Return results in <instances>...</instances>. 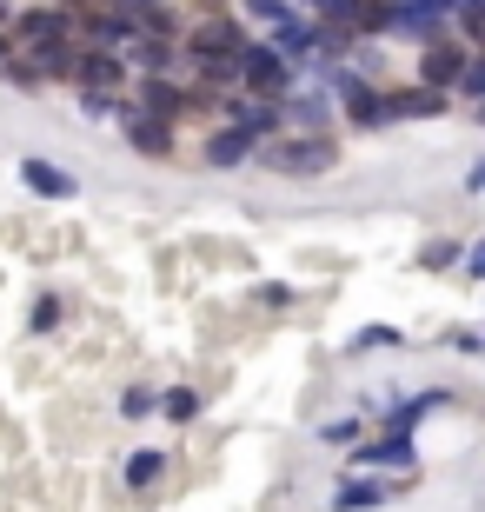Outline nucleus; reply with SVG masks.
<instances>
[{"instance_id": "1", "label": "nucleus", "mask_w": 485, "mask_h": 512, "mask_svg": "<svg viewBox=\"0 0 485 512\" xmlns=\"http://www.w3.org/2000/svg\"><path fill=\"white\" fill-rule=\"evenodd\" d=\"M253 160H260L266 173H286V180H313V173H333L339 167V140L333 133H280V140H260L253 147Z\"/></svg>"}, {"instance_id": "2", "label": "nucleus", "mask_w": 485, "mask_h": 512, "mask_svg": "<svg viewBox=\"0 0 485 512\" xmlns=\"http://www.w3.org/2000/svg\"><path fill=\"white\" fill-rule=\"evenodd\" d=\"M240 94H260V100L293 94V60L273 40H246L240 47Z\"/></svg>"}, {"instance_id": "3", "label": "nucleus", "mask_w": 485, "mask_h": 512, "mask_svg": "<svg viewBox=\"0 0 485 512\" xmlns=\"http://www.w3.org/2000/svg\"><path fill=\"white\" fill-rule=\"evenodd\" d=\"M326 87H333V100L346 107L353 127H386V87H373L353 67H333V60H326Z\"/></svg>"}, {"instance_id": "4", "label": "nucleus", "mask_w": 485, "mask_h": 512, "mask_svg": "<svg viewBox=\"0 0 485 512\" xmlns=\"http://www.w3.org/2000/svg\"><path fill=\"white\" fill-rule=\"evenodd\" d=\"M459 74H466V47L452 34H432L426 60H419V80H426V87H459Z\"/></svg>"}, {"instance_id": "5", "label": "nucleus", "mask_w": 485, "mask_h": 512, "mask_svg": "<svg viewBox=\"0 0 485 512\" xmlns=\"http://www.w3.org/2000/svg\"><path fill=\"white\" fill-rule=\"evenodd\" d=\"M246 34H240V20H206V27H193L187 34V54L193 60H240Z\"/></svg>"}, {"instance_id": "6", "label": "nucleus", "mask_w": 485, "mask_h": 512, "mask_svg": "<svg viewBox=\"0 0 485 512\" xmlns=\"http://www.w3.org/2000/svg\"><path fill=\"white\" fill-rule=\"evenodd\" d=\"M74 80L87 94H107V87H127V54H113V47H94V54L74 60Z\"/></svg>"}, {"instance_id": "7", "label": "nucleus", "mask_w": 485, "mask_h": 512, "mask_svg": "<svg viewBox=\"0 0 485 512\" xmlns=\"http://www.w3.org/2000/svg\"><path fill=\"white\" fill-rule=\"evenodd\" d=\"M20 187L40 193V200H74L80 180L67 167H54V160H34V153H27V160H20Z\"/></svg>"}, {"instance_id": "8", "label": "nucleus", "mask_w": 485, "mask_h": 512, "mask_svg": "<svg viewBox=\"0 0 485 512\" xmlns=\"http://www.w3.org/2000/svg\"><path fill=\"white\" fill-rule=\"evenodd\" d=\"M412 459H419V446H412V433H379L373 446H359V453H353V466H379V473L392 466V473H406Z\"/></svg>"}, {"instance_id": "9", "label": "nucleus", "mask_w": 485, "mask_h": 512, "mask_svg": "<svg viewBox=\"0 0 485 512\" xmlns=\"http://www.w3.org/2000/svg\"><path fill=\"white\" fill-rule=\"evenodd\" d=\"M266 133H253V127H240V120H226L213 140H206V160L213 167H240V160H253V147H260Z\"/></svg>"}, {"instance_id": "10", "label": "nucleus", "mask_w": 485, "mask_h": 512, "mask_svg": "<svg viewBox=\"0 0 485 512\" xmlns=\"http://www.w3.org/2000/svg\"><path fill=\"white\" fill-rule=\"evenodd\" d=\"M80 34L94 40V47H113V54H120V47H127V40L140 34V20H133V14H120V7H100V14H87V20H80Z\"/></svg>"}, {"instance_id": "11", "label": "nucleus", "mask_w": 485, "mask_h": 512, "mask_svg": "<svg viewBox=\"0 0 485 512\" xmlns=\"http://www.w3.org/2000/svg\"><path fill=\"white\" fill-rule=\"evenodd\" d=\"M120 120H127V140H133V153H147V160H160V153H173V127L167 120H140V114H127L120 107Z\"/></svg>"}, {"instance_id": "12", "label": "nucleus", "mask_w": 485, "mask_h": 512, "mask_svg": "<svg viewBox=\"0 0 485 512\" xmlns=\"http://www.w3.org/2000/svg\"><path fill=\"white\" fill-rule=\"evenodd\" d=\"M419 114H446V94L419 80V94H386V120H419Z\"/></svg>"}, {"instance_id": "13", "label": "nucleus", "mask_w": 485, "mask_h": 512, "mask_svg": "<svg viewBox=\"0 0 485 512\" xmlns=\"http://www.w3.org/2000/svg\"><path fill=\"white\" fill-rule=\"evenodd\" d=\"M273 114L299 120V127H319V120L333 114V94H280V100H273Z\"/></svg>"}, {"instance_id": "14", "label": "nucleus", "mask_w": 485, "mask_h": 512, "mask_svg": "<svg viewBox=\"0 0 485 512\" xmlns=\"http://www.w3.org/2000/svg\"><path fill=\"white\" fill-rule=\"evenodd\" d=\"M439 406H452V393H412L406 406H392L386 413V433H412L426 413H439Z\"/></svg>"}, {"instance_id": "15", "label": "nucleus", "mask_w": 485, "mask_h": 512, "mask_svg": "<svg viewBox=\"0 0 485 512\" xmlns=\"http://www.w3.org/2000/svg\"><path fill=\"white\" fill-rule=\"evenodd\" d=\"M379 506H386V486L379 479H346L333 493V512H379Z\"/></svg>"}, {"instance_id": "16", "label": "nucleus", "mask_w": 485, "mask_h": 512, "mask_svg": "<svg viewBox=\"0 0 485 512\" xmlns=\"http://www.w3.org/2000/svg\"><path fill=\"white\" fill-rule=\"evenodd\" d=\"M120 54H127V67H147V74H167V67H173V47H167V40H140V34H133Z\"/></svg>"}, {"instance_id": "17", "label": "nucleus", "mask_w": 485, "mask_h": 512, "mask_svg": "<svg viewBox=\"0 0 485 512\" xmlns=\"http://www.w3.org/2000/svg\"><path fill=\"white\" fill-rule=\"evenodd\" d=\"M140 87H147V94H140V100H147V114H153V120H173V114H180V107H187V100L173 94V80H160V74H147V80H140Z\"/></svg>"}, {"instance_id": "18", "label": "nucleus", "mask_w": 485, "mask_h": 512, "mask_svg": "<svg viewBox=\"0 0 485 512\" xmlns=\"http://www.w3.org/2000/svg\"><path fill=\"white\" fill-rule=\"evenodd\" d=\"M160 413H167L173 426H187V419L200 413V393H193V386H167V393H160Z\"/></svg>"}, {"instance_id": "19", "label": "nucleus", "mask_w": 485, "mask_h": 512, "mask_svg": "<svg viewBox=\"0 0 485 512\" xmlns=\"http://www.w3.org/2000/svg\"><path fill=\"white\" fill-rule=\"evenodd\" d=\"M160 473H167V453H133V459H127V473H120V479H127L133 493H140V486H153Z\"/></svg>"}, {"instance_id": "20", "label": "nucleus", "mask_w": 485, "mask_h": 512, "mask_svg": "<svg viewBox=\"0 0 485 512\" xmlns=\"http://www.w3.org/2000/svg\"><path fill=\"white\" fill-rule=\"evenodd\" d=\"M379 346L392 353V346H399V326H359L353 340H346V353H379Z\"/></svg>"}, {"instance_id": "21", "label": "nucleus", "mask_w": 485, "mask_h": 512, "mask_svg": "<svg viewBox=\"0 0 485 512\" xmlns=\"http://www.w3.org/2000/svg\"><path fill=\"white\" fill-rule=\"evenodd\" d=\"M466 253H459V240H432V247H419V266L426 273H446V266H459Z\"/></svg>"}, {"instance_id": "22", "label": "nucleus", "mask_w": 485, "mask_h": 512, "mask_svg": "<svg viewBox=\"0 0 485 512\" xmlns=\"http://www.w3.org/2000/svg\"><path fill=\"white\" fill-rule=\"evenodd\" d=\"M246 14L266 20V27H280V20H293V14H299V0H246Z\"/></svg>"}, {"instance_id": "23", "label": "nucleus", "mask_w": 485, "mask_h": 512, "mask_svg": "<svg viewBox=\"0 0 485 512\" xmlns=\"http://www.w3.org/2000/svg\"><path fill=\"white\" fill-rule=\"evenodd\" d=\"M359 7H366V0H319V20H333V27H359Z\"/></svg>"}, {"instance_id": "24", "label": "nucleus", "mask_w": 485, "mask_h": 512, "mask_svg": "<svg viewBox=\"0 0 485 512\" xmlns=\"http://www.w3.org/2000/svg\"><path fill=\"white\" fill-rule=\"evenodd\" d=\"M60 326V300L54 293H40V306H34V333H54Z\"/></svg>"}, {"instance_id": "25", "label": "nucleus", "mask_w": 485, "mask_h": 512, "mask_svg": "<svg viewBox=\"0 0 485 512\" xmlns=\"http://www.w3.org/2000/svg\"><path fill=\"white\" fill-rule=\"evenodd\" d=\"M353 419H326V426H319V439H326V446H353Z\"/></svg>"}, {"instance_id": "26", "label": "nucleus", "mask_w": 485, "mask_h": 512, "mask_svg": "<svg viewBox=\"0 0 485 512\" xmlns=\"http://www.w3.org/2000/svg\"><path fill=\"white\" fill-rule=\"evenodd\" d=\"M459 87H466L472 100H485V54H479V60H466V74H459Z\"/></svg>"}, {"instance_id": "27", "label": "nucleus", "mask_w": 485, "mask_h": 512, "mask_svg": "<svg viewBox=\"0 0 485 512\" xmlns=\"http://www.w3.org/2000/svg\"><path fill=\"white\" fill-rule=\"evenodd\" d=\"M107 7H120V14H133V20H147V14H160L167 0H107Z\"/></svg>"}, {"instance_id": "28", "label": "nucleus", "mask_w": 485, "mask_h": 512, "mask_svg": "<svg viewBox=\"0 0 485 512\" xmlns=\"http://www.w3.org/2000/svg\"><path fill=\"white\" fill-rule=\"evenodd\" d=\"M153 413V399L147 393H127V406H120V419H147Z\"/></svg>"}, {"instance_id": "29", "label": "nucleus", "mask_w": 485, "mask_h": 512, "mask_svg": "<svg viewBox=\"0 0 485 512\" xmlns=\"http://www.w3.org/2000/svg\"><path fill=\"white\" fill-rule=\"evenodd\" d=\"M459 266H466L472 280H485V240H479V247H466V260H459Z\"/></svg>"}, {"instance_id": "30", "label": "nucleus", "mask_w": 485, "mask_h": 512, "mask_svg": "<svg viewBox=\"0 0 485 512\" xmlns=\"http://www.w3.org/2000/svg\"><path fill=\"white\" fill-rule=\"evenodd\" d=\"M452 346H459V353H472V360H479V353H485V333H452Z\"/></svg>"}, {"instance_id": "31", "label": "nucleus", "mask_w": 485, "mask_h": 512, "mask_svg": "<svg viewBox=\"0 0 485 512\" xmlns=\"http://www.w3.org/2000/svg\"><path fill=\"white\" fill-rule=\"evenodd\" d=\"M419 7H426V14H439V20H446V14H459L466 0H419Z\"/></svg>"}, {"instance_id": "32", "label": "nucleus", "mask_w": 485, "mask_h": 512, "mask_svg": "<svg viewBox=\"0 0 485 512\" xmlns=\"http://www.w3.org/2000/svg\"><path fill=\"white\" fill-rule=\"evenodd\" d=\"M466 187H472V193H485V160H479V167H472V180H466Z\"/></svg>"}, {"instance_id": "33", "label": "nucleus", "mask_w": 485, "mask_h": 512, "mask_svg": "<svg viewBox=\"0 0 485 512\" xmlns=\"http://www.w3.org/2000/svg\"><path fill=\"white\" fill-rule=\"evenodd\" d=\"M7 54H14V40H7V27H0V60H7Z\"/></svg>"}, {"instance_id": "34", "label": "nucleus", "mask_w": 485, "mask_h": 512, "mask_svg": "<svg viewBox=\"0 0 485 512\" xmlns=\"http://www.w3.org/2000/svg\"><path fill=\"white\" fill-rule=\"evenodd\" d=\"M479 120H485V100H479Z\"/></svg>"}]
</instances>
